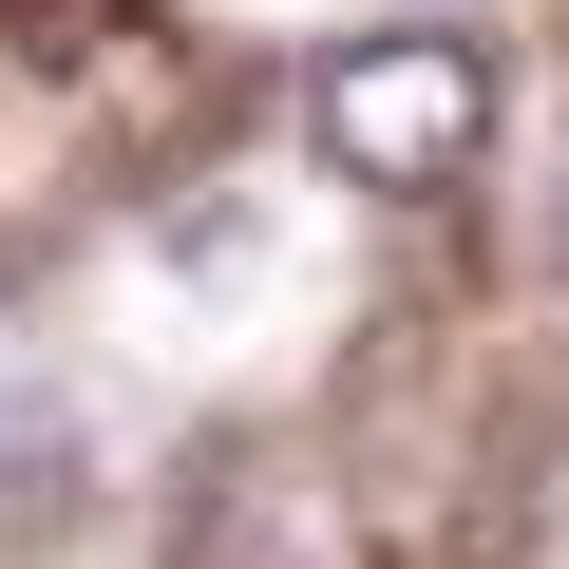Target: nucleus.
I'll use <instances>...</instances> for the list:
<instances>
[{
  "label": "nucleus",
  "mask_w": 569,
  "mask_h": 569,
  "mask_svg": "<svg viewBox=\"0 0 569 569\" xmlns=\"http://www.w3.org/2000/svg\"><path fill=\"white\" fill-rule=\"evenodd\" d=\"M305 133H323L342 190H456L475 133H493V58L437 39V20H418V39H342L323 96H305Z\"/></svg>",
  "instance_id": "nucleus-1"
}]
</instances>
